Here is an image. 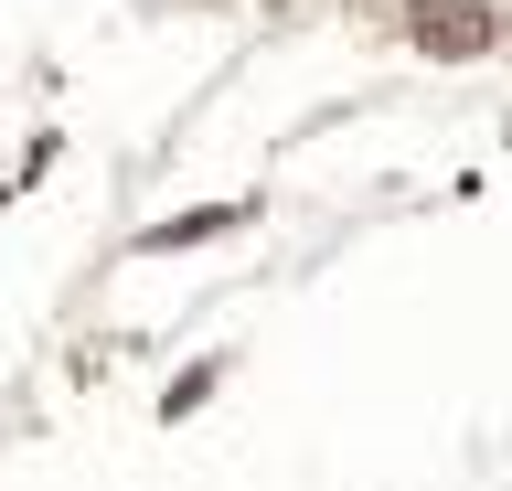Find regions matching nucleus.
<instances>
[{
    "label": "nucleus",
    "instance_id": "1",
    "mask_svg": "<svg viewBox=\"0 0 512 491\" xmlns=\"http://www.w3.org/2000/svg\"><path fill=\"white\" fill-rule=\"evenodd\" d=\"M395 22H406L416 54H448V65L491 54V11H480V0H395Z\"/></svg>",
    "mask_w": 512,
    "mask_h": 491
}]
</instances>
